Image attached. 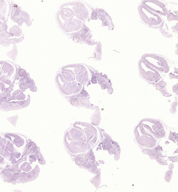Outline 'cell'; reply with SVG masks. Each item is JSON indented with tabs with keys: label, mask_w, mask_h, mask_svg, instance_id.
Listing matches in <instances>:
<instances>
[{
	"label": "cell",
	"mask_w": 178,
	"mask_h": 192,
	"mask_svg": "<svg viewBox=\"0 0 178 192\" xmlns=\"http://www.w3.org/2000/svg\"><path fill=\"white\" fill-rule=\"evenodd\" d=\"M143 57L140 63V73L143 77L151 82H157L160 80L162 73H168L169 67L167 61L158 56L156 62V55Z\"/></svg>",
	"instance_id": "cell-1"
},
{
	"label": "cell",
	"mask_w": 178,
	"mask_h": 192,
	"mask_svg": "<svg viewBox=\"0 0 178 192\" xmlns=\"http://www.w3.org/2000/svg\"><path fill=\"white\" fill-rule=\"evenodd\" d=\"M141 151L144 154L148 155L152 160H156L159 154L157 150V148H153V149H152L143 148Z\"/></svg>",
	"instance_id": "cell-2"
},
{
	"label": "cell",
	"mask_w": 178,
	"mask_h": 192,
	"mask_svg": "<svg viewBox=\"0 0 178 192\" xmlns=\"http://www.w3.org/2000/svg\"><path fill=\"white\" fill-rule=\"evenodd\" d=\"M158 88V90L161 92L162 94L165 96L169 97L171 96V94H169L167 90L165 84H164V82H162L159 83L157 86Z\"/></svg>",
	"instance_id": "cell-3"
},
{
	"label": "cell",
	"mask_w": 178,
	"mask_h": 192,
	"mask_svg": "<svg viewBox=\"0 0 178 192\" xmlns=\"http://www.w3.org/2000/svg\"><path fill=\"white\" fill-rule=\"evenodd\" d=\"M169 170L166 172L164 177L165 180L168 183H169L171 179L173 173V170L174 168L173 164L172 163L171 164L169 165Z\"/></svg>",
	"instance_id": "cell-4"
},
{
	"label": "cell",
	"mask_w": 178,
	"mask_h": 192,
	"mask_svg": "<svg viewBox=\"0 0 178 192\" xmlns=\"http://www.w3.org/2000/svg\"><path fill=\"white\" fill-rule=\"evenodd\" d=\"M164 156L161 154H159L157 158L156 159V161L159 164H160L162 165H166L167 164V162L166 160L164 159Z\"/></svg>",
	"instance_id": "cell-5"
},
{
	"label": "cell",
	"mask_w": 178,
	"mask_h": 192,
	"mask_svg": "<svg viewBox=\"0 0 178 192\" xmlns=\"http://www.w3.org/2000/svg\"><path fill=\"white\" fill-rule=\"evenodd\" d=\"M169 135V139L175 141V142L178 141V135L176 133L172 132Z\"/></svg>",
	"instance_id": "cell-6"
},
{
	"label": "cell",
	"mask_w": 178,
	"mask_h": 192,
	"mask_svg": "<svg viewBox=\"0 0 178 192\" xmlns=\"http://www.w3.org/2000/svg\"><path fill=\"white\" fill-rule=\"evenodd\" d=\"M169 160L173 162H178V156L169 157Z\"/></svg>",
	"instance_id": "cell-7"
}]
</instances>
